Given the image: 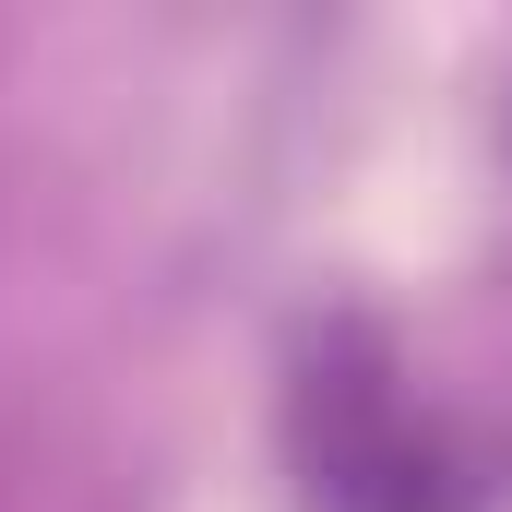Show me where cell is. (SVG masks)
I'll use <instances>...</instances> for the list:
<instances>
[{
    "instance_id": "1",
    "label": "cell",
    "mask_w": 512,
    "mask_h": 512,
    "mask_svg": "<svg viewBox=\"0 0 512 512\" xmlns=\"http://www.w3.org/2000/svg\"><path fill=\"white\" fill-rule=\"evenodd\" d=\"M274 453L298 477V512H501L512 501V453L417 382V358L370 310L298 322L286 382H274Z\"/></svg>"
}]
</instances>
